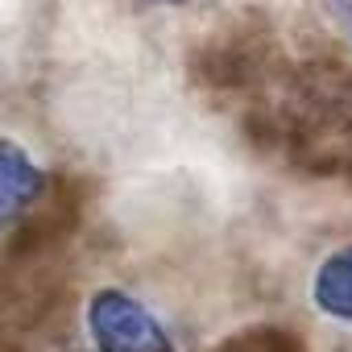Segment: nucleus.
<instances>
[{
	"label": "nucleus",
	"instance_id": "3",
	"mask_svg": "<svg viewBox=\"0 0 352 352\" xmlns=\"http://www.w3.org/2000/svg\"><path fill=\"white\" fill-rule=\"evenodd\" d=\"M311 302L319 315L352 327V245L327 253L311 278Z\"/></svg>",
	"mask_w": 352,
	"mask_h": 352
},
{
	"label": "nucleus",
	"instance_id": "1",
	"mask_svg": "<svg viewBox=\"0 0 352 352\" xmlns=\"http://www.w3.org/2000/svg\"><path fill=\"white\" fill-rule=\"evenodd\" d=\"M83 336L91 352H179L162 315L124 286H96L87 294Z\"/></svg>",
	"mask_w": 352,
	"mask_h": 352
},
{
	"label": "nucleus",
	"instance_id": "5",
	"mask_svg": "<svg viewBox=\"0 0 352 352\" xmlns=\"http://www.w3.org/2000/svg\"><path fill=\"white\" fill-rule=\"evenodd\" d=\"M141 5H187V0H141Z\"/></svg>",
	"mask_w": 352,
	"mask_h": 352
},
{
	"label": "nucleus",
	"instance_id": "2",
	"mask_svg": "<svg viewBox=\"0 0 352 352\" xmlns=\"http://www.w3.org/2000/svg\"><path fill=\"white\" fill-rule=\"evenodd\" d=\"M46 187H50V174L38 162V153L21 137L0 133V236L17 228L42 204Z\"/></svg>",
	"mask_w": 352,
	"mask_h": 352
},
{
	"label": "nucleus",
	"instance_id": "4",
	"mask_svg": "<svg viewBox=\"0 0 352 352\" xmlns=\"http://www.w3.org/2000/svg\"><path fill=\"white\" fill-rule=\"evenodd\" d=\"M331 9H336V17H340V25L352 34V0H331Z\"/></svg>",
	"mask_w": 352,
	"mask_h": 352
}]
</instances>
